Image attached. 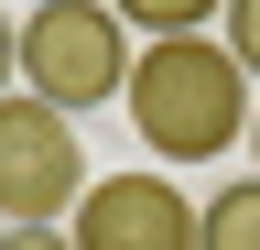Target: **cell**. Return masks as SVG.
I'll use <instances>...</instances> for the list:
<instances>
[{"mask_svg": "<svg viewBox=\"0 0 260 250\" xmlns=\"http://www.w3.org/2000/svg\"><path fill=\"white\" fill-rule=\"evenodd\" d=\"M119 109H130V131H141L162 163H217L228 142H249V66H239L217 33L141 44Z\"/></svg>", "mask_w": 260, "mask_h": 250, "instance_id": "6da1fadb", "label": "cell"}, {"mask_svg": "<svg viewBox=\"0 0 260 250\" xmlns=\"http://www.w3.org/2000/svg\"><path fill=\"white\" fill-rule=\"evenodd\" d=\"M130 87V22L109 0H44V11L22 22V98L44 109H109Z\"/></svg>", "mask_w": 260, "mask_h": 250, "instance_id": "7a4b0ae2", "label": "cell"}, {"mask_svg": "<svg viewBox=\"0 0 260 250\" xmlns=\"http://www.w3.org/2000/svg\"><path fill=\"white\" fill-rule=\"evenodd\" d=\"M87 185L98 174H87L76 120L44 98H0V229H54V217H76Z\"/></svg>", "mask_w": 260, "mask_h": 250, "instance_id": "3957f363", "label": "cell"}, {"mask_svg": "<svg viewBox=\"0 0 260 250\" xmlns=\"http://www.w3.org/2000/svg\"><path fill=\"white\" fill-rule=\"evenodd\" d=\"M76 250H195V196H174L162 174H98L76 217H65Z\"/></svg>", "mask_w": 260, "mask_h": 250, "instance_id": "277c9868", "label": "cell"}, {"mask_svg": "<svg viewBox=\"0 0 260 250\" xmlns=\"http://www.w3.org/2000/svg\"><path fill=\"white\" fill-rule=\"evenodd\" d=\"M195 250H260V174L195 207Z\"/></svg>", "mask_w": 260, "mask_h": 250, "instance_id": "5b68a950", "label": "cell"}, {"mask_svg": "<svg viewBox=\"0 0 260 250\" xmlns=\"http://www.w3.org/2000/svg\"><path fill=\"white\" fill-rule=\"evenodd\" d=\"M109 11L130 22V33H152V44H174V33H206V22L228 11V0H109Z\"/></svg>", "mask_w": 260, "mask_h": 250, "instance_id": "8992f818", "label": "cell"}, {"mask_svg": "<svg viewBox=\"0 0 260 250\" xmlns=\"http://www.w3.org/2000/svg\"><path fill=\"white\" fill-rule=\"evenodd\" d=\"M217 22H228V33H217V44H228V54H239V66L260 76V0H228V11H217Z\"/></svg>", "mask_w": 260, "mask_h": 250, "instance_id": "52a82bcc", "label": "cell"}, {"mask_svg": "<svg viewBox=\"0 0 260 250\" xmlns=\"http://www.w3.org/2000/svg\"><path fill=\"white\" fill-rule=\"evenodd\" d=\"M0 250H76L65 229H0Z\"/></svg>", "mask_w": 260, "mask_h": 250, "instance_id": "ba28073f", "label": "cell"}, {"mask_svg": "<svg viewBox=\"0 0 260 250\" xmlns=\"http://www.w3.org/2000/svg\"><path fill=\"white\" fill-rule=\"evenodd\" d=\"M0 76H22V22H0Z\"/></svg>", "mask_w": 260, "mask_h": 250, "instance_id": "9c48e42d", "label": "cell"}, {"mask_svg": "<svg viewBox=\"0 0 260 250\" xmlns=\"http://www.w3.org/2000/svg\"><path fill=\"white\" fill-rule=\"evenodd\" d=\"M249 142H260V109H249Z\"/></svg>", "mask_w": 260, "mask_h": 250, "instance_id": "30bf717a", "label": "cell"}, {"mask_svg": "<svg viewBox=\"0 0 260 250\" xmlns=\"http://www.w3.org/2000/svg\"><path fill=\"white\" fill-rule=\"evenodd\" d=\"M32 11H44V0H32Z\"/></svg>", "mask_w": 260, "mask_h": 250, "instance_id": "8fae6325", "label": "cell"}]
</instances>
